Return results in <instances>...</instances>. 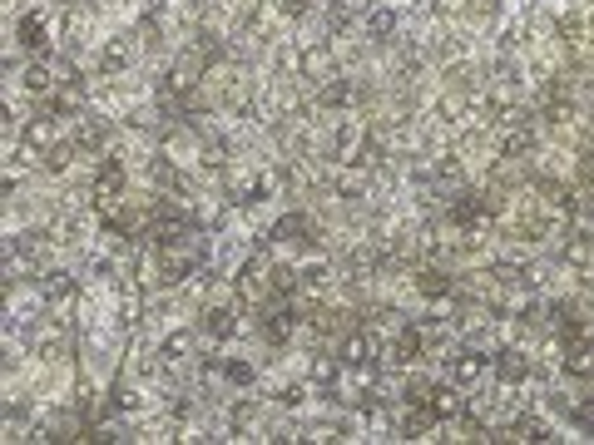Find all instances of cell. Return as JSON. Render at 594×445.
I'll return each mask as SVG.
<instances>
[{"label": "cell", "mask_w": 594, "mask_h": 445, "mask_svg": "<svg viewBox=\"0 0 594 445\" xmlns=\"http://www.w3.org/2000/svg\"><path fill=\"white\" fill-rule=\"evenodd\" d=\"M426 411H431V415H456V411H461V401L451 396V391H436V396L426 401Z\"/></svg>", "instance_id": "2"}, {"label": "cell", "mask_w": 594, "mask_h": 445, "mask_svg": "<svg viewBox=\"0 0 594 445\" xmlns=\"http://www.w3.org/2000/svg\"><path fill=\"white\" fill-rule=\"evenodd\" d=\"M208 332H213V337H228V332H233L228 312H208Z\"/></svg>", "instance_id": "3"}, {"label": "cell", "mask_w": 594, "mask_h": 445, "mask_svg": "<svg viewBox=\"0 0 594 445\" xmlns=\"http://www.w3.org/2000/svg\"><path fill=\"white\" fill-rule=\"evenodd\" d=\"M500 371L505 376H520V356L515 351H500Z\"/></svg>", "instance_id": "5"}, {"label": "cell", "mask_w": 594, "mask_h": 445, "mask_svg": "<svg viewBox=\"0 0 594 445\" xmlns=\"http://www.w3.org/2000/svg\"><path fill=\"white\" fill-rule=\"evenodd\" d=\"M421 292H431V297H441V292H451V282H446L441 273H426V277H421Z\"/></svg>", "instance_id": "4"}, {"label": "cell", "mask_w": 594, "mask_h": 445, "mask_svg": "<svg viewBox=\"0 0 594 445\" xmlns=\"http://www.w3.org/2000/svg\"><path fill=\"white\" fill-rule=\"evenodd\" d=\"M20 45H25V50H45V30H40V20H20Z\"/></svg>", "instance_id": "1"}]
</instances>
